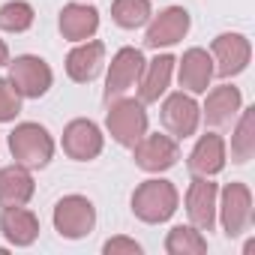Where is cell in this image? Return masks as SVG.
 <instances>
[{"label":"cell","mask_w":255,"mask_h":255,"mask_svg":"<svg viewBox=\"0 0 255 255\" xmlns=\"http://www.w3.org/2000/svg\"><path fill=\"white\" fill-rule=\"evenodd\" d=\"M237 111H240V90L237 87L222 84V87L210 90L207 105H204V120L210 126H228Z\"/></svg>","instance_id":"ffe728a7"},{"label":"cell","mask_w":255,"mask_h":255,"mask_svg":"<svg viewBox=\"0 0 255 255\" xmlns=\"http://www.w3.org/2000/svg\"><path fill=\"white\" fill-rule=\"evenodd\" d=\"M105 252H108V255H117V252H129V255H138V252H141V246H138L135 240L114 237V240H108V243H105Z\"/></svg>","instance_id":"4316f807"},{"label":"cell","mask_w":255,"mask_h":255,"mask_svg":"<svg viewBox=\"0 0 255 255\" xmlns=\"http://www.w3.org/2000/svg\"><path fill=\"white\" fill-rule=\"evenodd\" d=\"M255 153V108L243 111L240 123H237V132L231 138V159L234 162H249Z\"/></svg>","instance_id":"7402d4cb"},{"label":"cell","mask_w":255,"mask_h":255,"mask_svg":"<svg viewBox=\"0 0 255 255\" xmlns=\"http://www.w3.org/2000/svg\"><path fill=\"white\" fill-rule=\"evenodd\" d=\"M63 150L69 159L87 162L96 159L102 150V132L93 120H72L66 129H63Z\"/></svg>","instance_id":"ba28073f"},{"label":"cell","mask_w":255,"mask_h":255,"mask_svg":"<svg viewBox=\"0 0 255 255\" xmlns=\"http://www.w3.org/2000/svg\"><path fill=\"white\" fill-rule=\"evenodd\" d=\"M108 132L117 144L123 147H135L144 132H147V111L144 102L135 99H111L108 108Z\"/></svg>","instance_id":"7a4b0ae2"},{"label":"cell","mask_w":255,"mask_h":255,"mask_svg":"<svg viewBox=\"0 0 255 255\" xmlns=\"http://www.w3.org/2000/svg\"><path fill=\"white\" fill-rule=\"evenodd\" d=\"M177 210V189L168 180H144L132 192V213L141 222H165Z\"/></svg>","instance_id":"3957f363"},{"label":"cell","mask_w":255,"mask_h":255,"mask_svg":"<svg viewBox=\"0 0 255 255\" xmlns=\"http://www.w3.org/2000/svg\"><path fill=\"white\" fill-rule=\"evenodd\" d=\"M225 165V144L219 135L207 132L198 138L195 150L189 153V171L195 177H210V174H219Z\"/></svg>","instance_id":"9a60e30c"},{"label":"cell","mask_w":255,"mask_h":255,"mask_svg":"<svg viewBox=\"0 0 255 255\" xmlns=\"http://www.w3.org/2000/svg\"><path fill=\"white\" fill-rule=\"evenodd\" d=\"M102 57H105V45L102 42H96V39L84 42V45H78V48L69 51V57H66V75L72 81H78V84H87V81H93L99 75Z\"/></svg>","instance_id":"5bb4252c"},{"label":"cell","mask_w":255,"mask_h":255,"mask_svg":"<svg viewBox=\"0 0 255 255\" xmlns=\"http://www.w3.org/2000/svg\"><path fill=\"white\" fill-rule=\"evenodd\" d=\"M0 231L15 246H30L39 234V219L24 207H6L0 216Z\"/></svg>","instance_id":"ac0fdd59"},{"label":"cell","mask_w":255,"mask_h":255,"mask_svg":"<svg viewBox=\"0 0 255 255\" xmlns=\"http://www.w3.org/2000/svg\"><path fill=\"white\" fill-rule=\"evenodd\" d=\"M186 213L195 228L210 231L216 222V183H210L207 177H195L186 192Z\"/></svg>","instance_id":"4fadbf2b"},{"label":"cell","mask_w":255,"mask_h":255,"mask_svg":"<svg viewBox=\"0 0 255 255\" xmlns=\"http://www.w3.org/2000/svg\"><path fill=\"white\" fill-rule=\"evenodd\" d=\"M222 228L228 237H237L252 222V195L243 183H228L222 189Z\"/></svg>","instance_id":"52a82bcc"},{"label":"cell","mask_w":255,"mask_h":255,"mask_svg":"<svg viewBox=\"0 0 255 255\" xmlns=\"http://www.w3.org/2000/svg\"><path fill=\"white\" fill-rule=\"evenodd\" d=\"M9 63V48H6V42L0 39V66H6Z\"/></svg>","instance_id":"83f0119b"},{"label":"cell","mask_w":255,"mask_h":255,"mask_svg":"<svg viewBox=\"0 0 255 255\" xmlns=\"http://www.w3.org/2000/svg\"><path fill=\"white\" fill-rule=\"evenodd\" d=\"M96 225V210L93 204L84 198V195H66L57 201L54 207V228L69 237V240H78L84 234H90Z\"/></svg>","instance_id":"277c9868"},{"label":"cell","mask_w":255,"mask_h":255,"mask_svg":"<svg viewBox=\"0 0 255 255\" xmlns=\"http://www.w3.org/2000/svg\"><path fill=\"white\" fill-rule=\"evenodd\" d=\"M249 54H252V48H249L246 36H240V33H222V36L213 39V57H216L213 72L222 75V78H231V75H237V72L246 69Z\"/></svg>","instance_id":"9c48e42d"},{"label":"cell","mask_w":255,"mask_h":255,"mask_svg":"<svg viewBox=\"0 0 255 255\" xmlns=\"http://www.w3.org/2000/svg\"><path fill=\"white\" fill-rule=\"evenodd\" d=\"M141 72H144V54L138 48H120L111 60V69H108V81H105V93H102L105 102L120 99L129 87H135Z\"/></svg>","instance_id":"8992f818"},{"label":"cell","mask_w":255,"mask_h":255,"mask_svg":"<svg viewBox=\"0 0 255 255\" xmlns=\"http://www.w3.org/2000/svg\"><path fill=\"white\" fill-rule=\"evenodd\" d=\"M9 150L18 165L24 168H45L54 153V141L45 126L39 123H21L9 132Z\"/></svg>","instance_id":"6da1fadb"},{"label":"cell","mask_w":255,"mask_h":255,"mask_svg":"<svg viewBox=\"0 0 255 255\" xmlns=\"http://www.w3.org/2000/svg\"><path fill=\"white\" fill-rule=\"evenodd\" d=\"M171 69H174L171 54H162V57L150 60L147 72H141L144 78H141V87H138V102H156L165 93L168 81H171Z\"/></svg>","instance_id":"44dd1931"},{"label":"cell","mask_w":255,"mask_h":255,"mask_svg":"<svg viewBox=\"0 0 255 255\" xmlns=\"http://www.w3.org/2000/svg\"><path fill=\"white\" fill-rule=\"evenodd\" d=\"M213 78V60L204 48H189L180 60V84L189 93H204Z\"/></svg>","instance_id":"2e32d148"},{"label":"cell","mask_w":255,"mask_h":255,"mask_svg":"<svg viewBox=\"0 0 255 255\" xmlns=\"http://www.w3.org/2000/svg\"><path fill=\"white\" fill-rule=\"evenodd\" d=\"M165 249L171 255H201V252H207V240L201 237V231L186 228V225H177V228L168 231Z\"/></svg>","instance_id":"603a6c76"},{"label":"cell","mask_w":255,"mask_h":255,"mask_svg":"<svg viewBox=\"0 0 255 255\" xmlns=\"http://www.w3.org/2000/svg\"><path fill=\"white\" fill-rule=\"evenodd\" d=\"M132 150H135V165L144 168V171H165V168H171V165L177 162V156H180L174 138L159 135V132L141 138Z\"/></svg>","instance_id":"7c38bea8"},{"label":"cell","mask_w":255,"mask_h":255,"mask_svg":"<svg viewBox=\"0 0 255 255\" xmlns=\"http://www.w3.org/2000/svg\"><path fill=\"white\" fill-rule=\"evenodd\" d=\"M96 27H99V12L93 6H81V3L63 6V12H60V33L66 39H75V42L87 39V36L96 33Z\"/></svg>","instance_id":"d6986e66"},{"label":"cell","mask_w":255,"mask_h":255,"mask_svg":"<svg viewBox=\"0 0 255 255\" xmlns=\"http://www.w3.org/2000/svg\"><path fill=\"white\" fill-rule=\"evenodd\" d=\"M111 18H114V24H120L126 30L141 27L150 18V0H114Z\"/></svg>","instance_id":"cb8c5ba5"},{"label":"cell","mask_w":255,"mask_h":255,"mask_svg":"<svg viewBox=\"0 0 255 255\" xmlns=\"http://www.w3.org/2000/svg\"><path fill=\"white\" fill-rule=\"evenodd\" d=\"M159 117H162V126H165L171 135L189 138V135L195 132V126H198V105H195V99L186 96V93H171V96L165 99Z\"/></svg>","instance_id":"8fae6325"},{"label":"cell","mask_w":255,"mask_h":255,"mask_svg":"<svg viewBox=\"0 0 255 255\" xmlns=\"http://www.w3.org/2000/svg\"><path fill=\"white\" fill-rule=\"evenodd\" d=\"M33 195V177L21 165L0 168V204L3 207H24Z\"/></svg>","instance_id":"e0dca14e"},{"label":"cell","mask_w":255,"mask_h":255,"mask_svg":"<svg viewBox=\"0 0 255 255\" xmlns=\"http://www.w3.org/2000/svg\"><path fill=\"white\" fill-rule=\"evenodd\" d=\"M33 24V6L24 0H12V3L0 6V27L9 33H21Z\"/></svg>","instance_id":"d4e9b609"},{"label":"cell","mask_w":255,"mask_h":255,"mask_svg":"<svg viewBox=\"0 0 255 255\" xmlns=\"http://www.w3.org/2000/svg\"><path fill=\"white\" fill-rule=\"evenodd\" d=\"M9 84L18 90V96H27V99H39L48 87H51V69L45 60L33 57V54H24V57H15L9 63Z\"/></svg>","instance_id":"5b68a950"},{"label":"cell","mask_w":255,"mask_h":255,"mask_svg":"<svg viewBox=\"0 0 255 255\" xmlns=\"http://www.w3.org/2000/svg\"><path fill=\"white\" fill-rule=\"evenodd\" d=\"M189 30V12L183 6H168L162 9L150 27H147V36H144V45L147 48H159V45H174L186 36Z\"/></svg>","instance_id":"30bf717a"},{"label":"cell","mask_w":255,"mask_h":255,"mask_svg":"<svg viewBox=\"0 0 255 255\" xmlns=\"http://www.w3.org/2000/svg\"><path fill=\"white\" fill-rule=\"evenodd\" d=\"M18 111H21V96H18V90H15L9 81L0 78V123L12 120Z\"/></svg>","instance_id":"484cf974"}]
</instances>
